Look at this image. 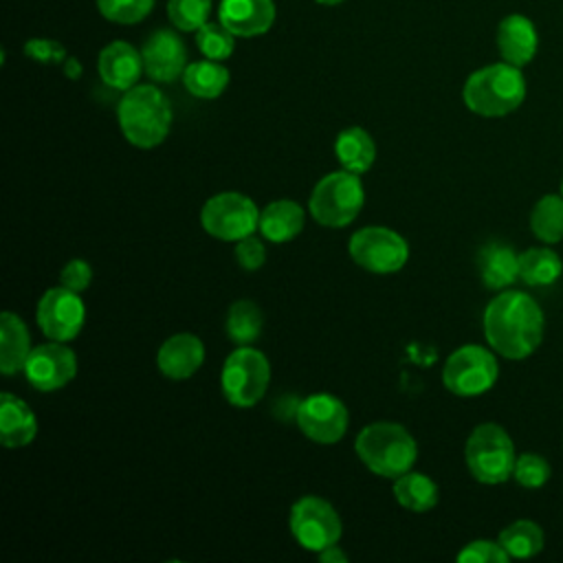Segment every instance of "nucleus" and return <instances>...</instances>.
<instances>
[{"label":"nucleus","mask_w":563,"mask_h":563,"mask_svg":"<svg viewBox=\"0 0 563 563\" xmlns=\"http://www.w3.org/2000/svg\"><path fill=\"white\" fill-rule=\"evenodd\" d=\"M545 330L541 306L521 290H501L484 310V336L493 352L521 361L530 356Z\"/></svg>","instance_id":"nucleus-1"},{"label":"nucleus","mask_w":563,"mask_h":563,"mask_svg":"<svg viewBox=\"0 0 563 563\" xmlns=\"http://www.w3.org/2000/svg\"><path fill=\"white\" fill-rule=\"evenodd\" d=\"M117 119L123 136L141 150L156 147L172 128V106L163 90L152 84H136L123 92L117 106Z\"/></svg>","instance_id":"nucleus-2"},{"label":"nucleus","mask_w":563,"mask_h":563,"mask_svg":"<svg viewBox=\"0 0 563 563\" xmlns=\"http://www.w3.org/2000/svg\"><path fill=\"white\" fill-rule=\"evenodd\" d=\"M462 99L466 108L479 117H506L526 99L523 73L508 62L484 66L468 75Z\"/></svg>","instance_id":"nucleus-3"},{"label":"nucleus","mask_w":563,"mask_h":563,"mask_svg":"<svg viewBox=\"0 0 563 563\" xmlns=\"http://www.w3.org/2000/svg\"><path fill=\"white\" fill-rule=\"evenodd\" d=\"M356 455L378 477L396 479L411 471L418 446L413 435L398 422H372L356 435Z\"/></svg>","instance_id":"nucleus-4"},{"label":"nucleus","mask_w":563,"mask_h":563,"mask_svg":"<svg viewBox=\"0 0 563 563\" xmlns=\"http://www.w3.org/2000/svg\"><path fill=\"white\" fill-rule=\"evenodd\" d=\"M468 473L482 484H501L512 477L515 444L504 427L497 422L477 424L464 446Z\"/></svg>","instance_id":"nucleus-5"},{"label":"nucleus","mask_w":563,"mask_h":563,"mask_svg":"<svg viewBox=\"0 0 563 563\" xmlns=\"http://www.w3.org/2000/svg\"><path fill=\"white\" fill-rule=\"evenodd\" d=\"M365 191L358 174L339 169L325 174L310 194V216L330 229L347 227L361 211Z\"/></svg>","instance_id":"nucleus-6"},{"label":"nucleus","mask_w":563,"mask_h":563,"mask_svg":"<svg viewBox=\"0 0 563 563\" xmlns=\"http://www.w3.org/2000/svg\"><path fill=\"white\" fill-rule=\"evenodd\" d=\"M271 380V365L264 352L240 345L231 352L222 365L220 387L229 405L253 407L266 391Z\"/></svg>","instance_id":"nucleus-7"},{"label":"nucleus","mask_w":563,"mask_h":563,"mask_svg":"<svg viewBox=\"0 0 563 563\" xmlns=\"http://www.w3.org/2000/svg\"><path fill=\"white\" fill-rule=\"evenodd\" d=\"M499 376L495 354L482 345H462L444 363L442 383L455 396H479L488 391Z\"/></svg>","instance_id":"nucleus-8"},{"label":"nucleus","mask_w":563,"mask_h":563,"mask_svg":"<svg viewBox=\"0 0 563 563\" xmlns=\"http://www.w3.org/2000/svg\"><path fill=\"white\" fill-rule=\"evenodd\" d=\"M202 229L224 242H238L260 227V209L240 191H222L209 198L200 211Z\"/></svg>","instance_id":"nucleus-9"},{"label":"nucleus","mask_w":563,"mask_h":563,"mask_svg":"<svg viewBox=\"0 0 563 563\" xmlns=\"http://www.w3.org/2000/svg\"><path fill=\"white\" fill-rule=\"evenodd\" d=\"M350 257L365 271L387 275L400 271L409 260L407 240L387 227H363L347 242Z\"/></svg>","instance_id":"nucleus-10"},{"label":"nucleus","mask_w":563,"mask_h":563,"mask_svg":"<svg viewBox=\"0 0 563 563\" xmlns=\"http://www.w3.org/2000/svg\"><path fill=\"white\" fill-rule=\"evenodd\" d=\"M290 532L295 541L310 550L321 552L341 539V519L332 504L321 497L306 495L290 508Z\"/></svg>","instance_id":"nucleus-11"},{"label":"nucleus","mask_w":563,"mask_h":563,"mask_svg":"<svg viewBox=\"0 0 563 563\" xmlns=\"http://www.w3.org/2000/svg\"><path fill=\"white\" fill-rule=\"evenodd\" d=\"M35 319L44 336L51 341H70L75 339L86 321V306L79 297V292L57 286L48 288L35 308Z\"/></svg>","instance_id":"nucleus-12"},{"label":"nucleus","mask_w":563,"mask_h":563,"mask_svg":"<svg viewBox=\"0 0 563 563\" xmlns=\"http://www.w3.org/2000/svg\"><path fill=\"white\" fill-rule=\"evenodd\" d=\"M347 407L332 394H312L295 409L301 433L317 444H334L347 431Z\"/></svg>","instance_id":"nucleus-13"},{"label":"nucleus","mask_w":563,"mask_h":563,"mask_svg":"<svg viewBox=\"0 0 563 563\" xmlns=\"http://www.w3.org/2000/svg\"><path fill=\"white\" fill-rule=\"evenodd\" d=\"M22 372L37 391H55L75 378L77 356L62 341H51L31 350Z\"/></svg>","instance_id":"nucleus-14"},{"label":"nucleus","mask_w":563,"mask_h":563,"mask_svg":"<svg viewBox=\"0 0 563 563\" xmlns=\"http://www.w3.org/2000/svg\"><path fill=\"white\" fill-rule=\"evenodd\" d=\"M141 55H143L145 75L158 84L176 81L178 77H183V73L187 68L185 42L172 29L154 31L145 40Z\"/></svg>","instance_id":"nucleus-15"},{"label":"nucleus","mask_w":563,"mask_h":563,"mask_svg":"<svg viewBox=\"0 0 563 563\" xmlns=\"http://www.w3.org/2000/svg\"><path fill=\"white\" fill-rule=\"evenodd\" d=\"M218 18L235 37H255L273 26L275 4L273 0H222Z\"/></svg>","instance_id":"nucleus-16"},{"label":"nucleus","mask_w":563,"mask_h":563,"mask_svg":"<svg viewBox=\"0 0 563 563\" xmlns=\"http://www.w3.org/2000/svg\"><path fill=\"white\" fill-rule=\"evenodd\" d=\"M97 68L106 86L123 92L136 86L141 79V73H145L143 55L123 40L110 42L108 46L101 48Z\"/></svg>","instance_id":"nucleus-17"},{"label":"nucleus","mask_w":563,"mask_h":563,"mask_svg":"<svg viewBox=\"0 0 563 563\" xmlns=\"http://www.w3.org/2000/svg\"><path fill=\"white\" fill-rule=\"evenodd\" d=\"M205 361V345L196 334H172L156 354V365L163 376L172 380H185L194 376Z\"/></svg>","instance_id":"nucleus-18"},{"label":"nucleus","mask_w":563,"mask_h":563,"mask_svg":"<svg viewBox=\"0 0 563 563\" xmlns=\"http://www.w3.org/2000/svg\"><path fill=\"white\" fill-rule=\"evenodd\" d=\"M497 48L504 62L512 66H526L532 62L539 48V35L526 15H506L497 26Z\"/></svg>","instance_id":"nucleus-19"},{"label":"nucleus","mask_w":563,"mask_h":563,"mask_svg":"<svg viewBox=\"0 0 563 563\" xmlns=\"http://www.w3.org/2000/svg\"><path fill=\"white\" fill-rule=\"evenodd\" d=\"M37 435V418L33 409L15 394H0V442L7 449L26 446Z\"/></svg>","instance_id":"nucleus-20"},{"label":"nucleus","mask_w":563,"mask_h":563,"mask_svg":"<svg viewBox=\"0 0 563 563\" xmlns=\"http://www.w3.org/2000/svg\"><path fill=\"white\" fill-rule=\"evenodd\" d=\"M477 273L486 288L506 290L519 277V255L504 242H488L477 251Z\"/></svg>","instance_id":"nucleus-21"},{"label":"nucleus","mask_w":563,"mask_h":563,"mask_svg":"<svg viewBox=\"0 0 563 563\" xmlns=\"http://www.w3.org/2000/svg\"><path fill=\"white\" fill-rule=\"evenodd\" d=\"M31 339L24 321L13 312H2L0 317V372L13 376L24 369L31 354Z\"/></svg>","instance_id":"nucleus-22"},{"label":"nucleus","mask_w":563,"mask_h":563,"mask_svg":"<svg viewBox=\"0 0 563 563\" xmlns=\"http://www.w3.org/2000/svg\"><path fill=\"white\" fill-rule=\"evenodd\" d=\"M257 229L268 242H290L303 229V209L292 200H275L260 211Z\"/></svg>","instance_id":"nucleus-23"},{"label":"nucleus","mask_w":563,"mask_h":563,"mask_svg":"<svg viewBox=\"0 0 563 563\" xmlns=\"http://www.w3.org/2000/svg\"><path fill=\"white\" fill-rule=\"evenodd\" d=\"M334 154L343 169L361 176L374 165L376 145L367 130L352 125V128H345L339 132V136L334 141Z\"/></svg>","instance_id":"nucleus-24"},{"label":"nucleus","mask_w":563,"mask_h":563,"mask_svg":"<svg viewBox=\"0 0 563 563\" xmlns=\"http://www.w3.org/2000/svg\"><path fill=\"white\" fill-rule=\"evenodd\" d=\"M394 497L402 508L411 512H427L438 504L440 490L429 475L407 471L394 479Z\"/></svg>","instance_id":"nucleus-25"},{"label":"nucleus","mask_w":563,"mask_h":563,"mask_svg":"<svg viewBox=\"0 0 563 563\" xmlns=\"http://www.w3.org/2000/svg\"><path fill=\"white\" fill-rule=\"evenodd\" d=\"M183 84L198 99H216L229 86V70L216 59H200L187 64Z\"/></svg>","instance_id":"nucleus-26"},{"label":"nucleus","mask_w":563,"mask_h":563,"mask_svg":"<svg viewBox=\"0 0 563 563\" xmlns=\"http://www.w3.org/2000/svg\"><path fill=\"white\" fill-rule=\"evenodd\" d=\"M563 273V262L548 246H532L519 253V277L528 286H550Z\"/></svg>","instance_id":"nucleus-27"},{"label":"nucleus","mask_w":563,"mask_h":563,"mask_svg":"<svg viewBox=\"0 0 563 563\" xmlns=\"http://www.w3.org/2000/svg\"><path fill=\"white\" fill-rule=\"evenodd\" d=\"M530 229L543 244H556L563 240V196L545 194L530 211Z\"/></svg>","instance_id":"nucleus-28"},{"label":"nucleus","mask_w":563,"mask_h":563,"mask_svg":"<svg viewBox=\"0 0 563 563\" xmlns=\"http://www.w3.org/2000/svg\"><path fill=\"white\" fill-rule=\"evenodd\" d=\"M497 541L510 559H530L543 550L545 537L539 523L530 519H517L499 532Z\"/></svg>","instance_id":"nucleus-29"},{"label":"nucleus","mask_w":563,"mask_h":563,"mask_svg":"<svg viewBox=\"0 0 563 563\" xmlns=\"http://www.w3.org/2000/svg\"><path fill=\"white\" fill-rule=\"evenodd\" d=\"M264 328V312L251 299H238L227 312V336L238 345H251Z\"/></svg>","instance_id":"nucleus-30"},{"label":"nucleus","mask_w":563,"mask_h":563,"mask_svg":"<svg viewBox=\"0 0 563 563\" xmlns=\"http://www.w3.org/2000/svg\"><path fill=\"white\" fill-rule=\"evenodd\" d=\"M196 44H198V51L207 59L222 62V59L231 57V53L235 48V35L220 22L218 24L207 22L196 31Z\"/></svg>","instance_id":"nucleus-31"},{"label":"nucleus","mask_w":563,"mask_h":563,"mask_svg":"<svg viewBox=\"0 0 563 563\" xmlns=\"http://www.w3.org/2000/svg\"><path fill=\"white\" fill-rule=\"evenodd\" d=\"M211 0H169L167 15L178 31H198L209 22Z\"/></svg>","instance_id":"nucleus-32"},{"label":"nucleus","mask_w":563,"mask_h":563,"mask_svg":"<svg viewBox=\"0 0 563 563\" xmlns=\"http://www.w3.org/2000/svg\"><path fill=\"white\" fill-rule=\"evenodd\" d=\"M154 0H97L99 13L117 24H136L150 15Z\"/></svg>","instance_id":"nucleus-33"},{"label":"nucleus","mask_w":563,"mask_h":563,"mask_svg":"<svg viewBox=\"0 0 563 563\" xmlns=\"http://www.w3.org/2000/svg\"><path fill=\"white\" fill-rule=\"evenodd\" d=\"M552 475L550 462L539 453H521L515 460L512 477L523 488H541Z\"/></svg>","instance_id":"nucleus-34"},{"label":"nucleus","mask_w":563,"mask_h":563,"mask_svg":"<svg viewBox=\"0 0 563 563\" xmlns=\"http://www.w3.org/2000/svg\"><path fill=\"white\" fill-rule=\"evenodd\" d=\"M460 563H506L510 556L501 548L499 541H488V539H475L466 543L457 556Z\"/></svg>","instance_id":"nucleus-35"},{"label":"nucleus","mask_w":563,"mask_h":563,"mask_svg":"<svg viewBox=\"0 0 563 563\" xmlns=\"http://www.w3.org/2000/svg\"><path fill=\"white\" fill-rule=\"evenodd\" d=\"M24 55L40 64H64V59L68 57L66 48L57 40H48V37L29 40L24 44Z\"/></svg>","instance_id":"nucleus-36"},{"label":"nucleus","mask_w":563,"mask_h":563,"mask_svg":"<svg viewBox=\"0 0 563 563\" xmlns=\"http://www.w3.org/2000/svg\"><path fill=\"white\" fill-rule=\"evenodd\" d=\"M235 260L244 271H257L266 260L264 242L255 235H246L235 244Z\"/></svg>","instance_id":"nucleus-37"},{"label":"nucleus","mask_w":563,"mask_h":563,"mask_svg":"<svg viewBox=\"0 0 563 563\" xmlns=\"http://www.w3.org/2000/svg\"><path fill=\"white\" fill-rule=\"evenodd\" d=\"M90 279H92V268L86 260H70L64 264V268L59 273L62 286H66L75 292H84L90 286Z\"/></svg>","instance_id":"nucleus-38"},{"label":"nucleus","mask_w":563,"mask_h":563,"mask_svg":"<svg viewBox=\"0 0 563 563\" xmlns=\"http://www.w3.org/2000/svg\"><path fill=\"white\" fill-rule=\"evenodd\" d=\"M317 559H319L321 563H345V561H347L345 552H343L336 543L323 548L321 552H317Z\"/></svg>","instance_id":"nucleus-39"},{"label":"nucleus","mask_w":563,"mask_h":563,"mask_svg":"<svg viewBox=\"0 0 563 563\" xmlns=\"http://www.w3.org/2000/svg\"><path fill=\"white\" fill-rule=\"evenodd\" d=\"M64 75L70 79H79L81 77V64L77 57H66L64 59Z\"/></svg>","instance_id":"nucleus-40"},{"label":"nucleus","mask_w":563,"mask_h":563,"mask_svg":"<svg viewBox=\"0 0 563 563\" xmlns=\"http://www.w3.org/2000/svg\"><path fill=\"white\" fill-rule=\"evenodd\" d=\"M319 4H339V2H343V0H317Z\"/></svg>","instance_id":"nucleus-41"},{"label":"nucleus","mask_w":563,"mask_h":563,"mask_svg":"<svg viewBox=\"0 0 563 563\" xmlns=\"http://www.w3.org/2000/svg\"><path fill=\"white\" fill-rule=\"evenodd\" d=\"M561 196H563V178H561Z\"/></svg>","instance_id":"nucleus-42"}]
</instances>
